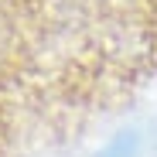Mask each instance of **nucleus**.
Wrapping results in <instances>:
<instances>
[{
    "label": "nucleus",
    "mask_w": 157,
    "mask_h": 157,
    "mask_svg": "<svg viewBox=\"0 0 157 157\" xmlns=\"http://www.w3.org/2000/svg\"><path fill=\"white\" fill-rule=\"evenodd\" d=\"M96 157H150V144L140 126H123L96 150Z\"/></svg>",
    "instance_id": "f257e3e1"
}]
</instances>
